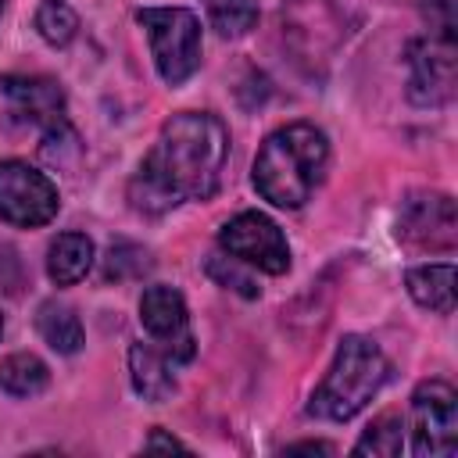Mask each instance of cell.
<instances>
[{"mask_svg":"<svg viewBox=\"0 0 458 458\" xmlns=\"http://www.w3.org/2000/svg\"><path fill=\"white\" fill-rule=\"evenodd\" d=\"M229 161V129L211 111L172 114L129 179V200L143 215H165L186 200H211Z\"/></svg>","mask_w":458,"mask_h":458,"instance_id":"6da1fadb","label":"cell"},{"mask_svg":"<svg viewBox=\"0 0 458 458\" xmlns=\"http://www.w3.org/2000/svg\"><path fill=\"white\" fill-rule=\"evenodd\" d=\"M329 168V140L315 122H286L258 147L250 182L272 208L297 211L322 186Z\"/></svg>","mask_w":458,"mask_h":458,"instance_id":"7a4b0ae2","label":"cell"},{"mask_svg":"<svg viewBox=\"0 0 458 458\" xmlns=\"http://www.w3.org/2000/svg\"><path fill=\"white\" fill-rule=\"evenodd\" d=\"M386 379L390 361L379 344L351 333L336 344L333 365L308 401V415L322 422H351L358 411L369 408V401L386 386Z\"/></svg>","mask_w":458,"mask_h":458,"instance_id":"3957f363","label":"cell"},{"mask_svg":"<svg viewBox=\"0 0 458 458\" xmlns=\"http://www.w3.org/2000/svg\"><path fill=\"white\" fill-rule=\"evenodd\" d=\"M136 21L147 32L157 75L182 86L200 68V14L190 7H140Z\"/></svg>","mask_w":458,"mask_h":458,"instance_id":"277c9868","label":"cell"},{"mask_svg":"<svg viewBox=\"0 0 458 458\" xmlns=\"http://www.w3.org/2000/svg\"><path fill=\"white\" fill-rule=\"evenodd\" d=\"M411 454L447 458L458 451V394L447 379H422L411 390Z\"/></svg>","mask_w":458,"mask_h":458,"instance_id":"5b68a950","label":"cell"},{"mask_svg":"<svg viewBox=\"0 0 458 458\" xmlns=\"http://www.w3.org/2000/svg\"><path fill=\"white\" fill-rule=\"evenodd\" d=\"M61 197L47 172L29 161H0V222L18 229H39L57 218Z\"/></svg>","mask_w":458,"mask_h":458,"instance_id":"8992f818","label":"cell"},{"mask_svg":"<svg viewBox=\"0 0 458 458\" xmlns=\"http://www.w3.org/2000/svg\"><path fill=\"white\" fill-rule=\"evenodd\" d=\"M454 97V29H429L408 43V100L444 107Z\"/></svg>","mask_w":458,"mask_h":458,"instance_id":"52a82bcc","label":"cell"},{"mask_svg":"<svg viewBox=\"0 0 458 458\" xmlns=\"http://www.w3.org/2000/svg\"><path fill=\"white\" fill-rule=\"evenodd\" d=\"M218 247L265 276H283L290 268V243L265 211H240L229 222H222Z\"/></svg>","mask_w":458,"mask_h":458,"instance_id":"ba28073f","label":"cell"},{"mask_svg":"<svg viewBox=\"0 0 458 458\" xmlns=\"http://www.w3.org/2000/svg\"><path fill=\"white\" fill-rule=\"evenodd\" d=\"M397 240L411 250H440L451 254L458 243V215L454 200L437 190L408 193L397 208Z\"/></svg>","mask_w":458,"mask_h":458,"instance_id":"9c48e42d","label":"cell"},{"mask_svg":"<svg viewBox=\"0 0 458 458\" xmlns=\"http://www.w3.org/2000/svg\"><path fill=\"white\" fill-rule=\"evenodd\" d=\"M140 326L150 336V344H157L175 365L193 361L197 344H193V329H190V311L186 301L175 286L154 283L143 290L140 297Z\"/></svg>","mask_w":458,"mask_h":458,"instance_id":"30bf717a","label":"cell"},{"mask_svg":"<svg viewBox=\"0 0 458 458\" xmlns=\"http://www.w3.org/2000/svg\"><path fill=\"white\" fill-rule=\"evenodd\" d=\"M0 97L7 104V114L21 125H32L39 132H54V129L68 125L64 89L50 75L7 72V75H0Z\"/></svg>","mask_w":458,"mask_h":458,"instance_id":"8fae6325","label":"cell"},{"mask_svg":"<svg viewBox=\"0 0 458 458\" xmlns=\"http://www.w3.org/2000/svg\"><path fill=\"white\" fill-rule=\"evenodd\" d=\"M175 361L157 347V344H132L129 347V379H132V390L150 401V404H161L175 394Z\"/></svg>","mask_w":458,"mask_h":458,"instance_id":"7c38bea8","label":"cell"},{"mask_svg":"<svg viewBox=\"0 0 458 458\" xmlns=\"http://www.w3.org/2000/svg\"><path fill=\"white\" fill-rule=\"evenodd\" d=\"M93 268V240L86 233H57L47 247V276L57 286H75Z\"/></svg>","mask_w":458,"mask_h":458,"instance_id":"4fadbf2b","label":"cell"},{"mask_svg":"<svg viewBox=\"0 0 458 458\" xmlns=\"http://www.w3.org/2000/svg\"><path fill=\"white\" fill-rule=\"evenodd\" d=\"M404 286H408V293H411V301L419 308H429L437 315H451L454 311V265L451 261L408 268Z\"/></svg>","mask_w":458,"mask_h":458,"instance_id":"5bb4252c","label":"cell"},{"mask_svg":"<svg viewBox=\"0 0 458 458\" xmlns=\"http://www.w3.org/2000/svg\"><path fill=\"white\" fill-rule=\"evenodd\" d=\"M36 333L43 336V344H50L57 354H79L86 336H82V322L75 315L72 304L64 301H43L36 308Z\"/></svg>","mask_w":458,"mask_h":458,"instance_id":"9a60e30c","label":"cell"},{"mask_svg":"<svg viewBox=\"0 0 458 458\" xmlns=\"http://www.w3.org/2000/svg\"><path fill=\"white\" fill-rule=\"evenodd\" d=\"M50 386V369L32 351H14L0 361V390L11 397H36Z\"/></svg>","mask_w":458,"mask_h":458,"instance_id":"2e32d148","label":"cell"},{"mask_svg":"<svg viewBox=\"0 0 458 458\" xmlns=\"http://www.w3.org/2000/svg\"><path fill=\"white\" fill-rule=\"evenodd\" d=\"M404 451V419L397 411H379L372 419V426L358 437L354 454H379V458H394Z\"/></svg>","mask_w":458,"mask_h":458,"instance_id":"e0dca14e","label":"cell"},{"mask_svg":"<svg viewBox=\"0 0 458 458\" xmlns=\"http://www.w3.org/2000/svg\"><path fill=\"white\" fill-rule=\"evenodd\" d=\"M208 11V21L218 36H247L258 25V4L254 0H200Z\"/></svg>","mask_w":458,"mask_h":458,"instance_id":"ac0fdd59","label":"cell"},{"mask_svg":"<svg viewBox=\"0 0 458 458\" xmlns=\"http://www.w3.org/2000/svg\"><path fill=\"white\" fill-rule=\"evenodd\" d=\"M36 32L43 43L50 47H68L75 36H79V14L64 4V0H43L36 7V18H32Z\"/></svg>","mask_w":458,"mask_h":458,"instance_id":"d6986e66","label":"cell"},{"mask_svg":"<svg viewBox=\"0 0 458 458\" xmlns=\"http://www.w3.org/2000/svg\"><path fill=\"white\" fill-rule=\"evenodd\" d=\"M208 276H211L218 286L233 290V293H240V297H247V301H254V297L261 293L258 279H254V276L247 272V265L236 261L233 254H215V258L208 261Z\"/></svg>","mask_w":458,"mask_h":458,"instance_id":"ffe728a7","label":"cell"},{"mask_svg":"<svg viewBox=\"0 0 458 458\" xmlns=\"http://www.w3.org/2000/svg\"><path fill=\"white\" fill-rule=\"evenodd\" d=\"M150 268V254L136 243H111L104 279H125V276H143Z\"/></svg>","mask_w":458,"mask_h":458,"instance_id":"44dd1931","label":"cell"},{"mask_svg":"<svg viewBox=\"0 0 458 458\" xmlns=\"http://www.w3.org/2000/svg\"><path fill=\"white\" fill-rule=\"evenodd\" d=\"M4 268H7V272H14V276H21V261H18L14 247H7V243H0V290H4V293H18L14 279H11V276H4Z\"/></svg>","mask_w":458,"mask_h":458,"instance_id":"7402d4cb","label":"cell"},{"mask_svg":"<svg viewBox=\"0 0 458 458\" xmlns=\"http://www.w3.org/2000/svg\"><path fill=\"white\" fill-rule=\"evenodd\" d=\"M143 451H190L179 437H168L165 429H154L147 440H143Z\"/></svg>","mask_w":458,"mask_h":458,"instance_id":"603a6c76","label":"cell"},{"mask_svg":"<svg viewBox=\"0 0 458 458\" xmlns=\"http://www.w3.org/2000/svg\"><path fill=\"white\" fill-rule=\"evenodd\" d=\"M290 451H322V454H329L333 444H326V440H297V444H290Z\"/></svg>","mask_w":458,"mask_h":458,"instance_id":"cb8c5ba5","label":"cell"},{"mask_svg":"<svg viewBox=\"0 0 458 458\" xmlns=\"http://www.w3.org/2000/svg\"><path fill=\"white\" fill-rule=\"evenodd\" d=\"M0 336H4V315H0Z\"/></svg>","mask_w":458,"mask_h":458,"instance_id":"d4e9b609","label":"cell"},{"mask_svg":"<svg viewBox=\"0 0 458 458\" xmlns=\"http://www.w3.org/2000/svg\"><path fill=\"white\" fill-rule=\"evenodd\" d=\"M4 7H7V0H0V14H4Z\"/></svg>","mask_w":458,"mask_h":458,"instance_id":"484cf974","label":"cell"}]
</instances>
